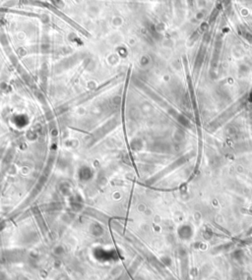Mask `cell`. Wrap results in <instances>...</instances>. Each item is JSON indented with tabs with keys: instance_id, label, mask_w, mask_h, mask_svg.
Masks as SVG:
<instances>
[{
	"instance_id": "1",
	"label": "cell",
	"mask_w": 252,
	"mask_h": 280,
	"mask_svg": "<svg viewBox=\"0 0 252 280\" xmlns=\"http://www.w3.org/2000/svg\"><path fill=\"white\" fill-rule=\"evenodd\" d=\"M57 280H69V279H68L65 275H61V276H59L58 278H57Z\"/></svg>"
}]
</instances>
